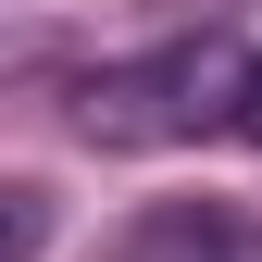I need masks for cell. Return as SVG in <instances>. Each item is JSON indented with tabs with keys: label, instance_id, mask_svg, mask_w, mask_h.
<instances>
[{
	"label": "cell",
	"instance_id": "obj_4",
	"mask_svg": "<svg viewBox=\"0 0 262 262\" xmlns=\"http://www.w3.org/2000/svg\"><path fill=\"white\" fill-rule=\"evenodd\" d=\"M162 13H212V25H225V13H237V0H162Z\"/></svg>",
	"mask_w": 262,
	"mask_h": 262
},
{
	"label": "cell",
	"instance_id": "obj_3",
	"mask_svg": "<svg viewBox=\"0 0 262 262\" xmlns=\"http://www.w3.org/2000/svg\"><path fill=\"white\" fill-rule=\"evenodd\" d=\"M237 138L262 150V62H250V88H237Z\"/></svg>",
	"mask_w": 262,
	"mask_h": 262
},
{
	"label": "cell",
	"instance_id": "obj_1",
	"mask_svg": "<svg viewBox=\"0 0 262 262\" xmlns=\"http://www.w3.org/2000/svg\"><path fill=\"white\" fill-rule=\"evenodd\" d=\"M237 88H250V50L200 25V38H162L138 62H113V75L75 88V138L88 150H187V138H237Z\"/></svg>",
	"mask_w": 262,
	"mask_h": 262
},
{
	"label": "cell",
	"instance_id": "obj_2",
	"mask_svg": "<svg viewBox=\"0 0 262 262\" xmlns=\"http://www.w3.org/2000/svg\"><path fill=\"white\" fill-rule=\"evenodd\" d=\"M50 225H62V212H50V187H38V175H0V262H38V250H50Z\"/></svg>",
	"mask_w": 262,
	"mask_h": 262
}]
</instances>
